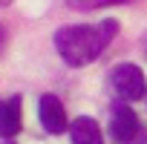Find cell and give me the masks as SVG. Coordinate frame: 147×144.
<instances>
[{
  "instance_id": "2",
  "label": "cell",
  "mask_w": 147,
  "mask_h": 144,
  "mask_svg": "<svg viewBox=\"0 0 147 144\" xmlns=\"http://www.w3.org/2000/svg\"><path fill=\"white\" fill-rule=\"evenodd\" d=\"M110 135L115 144H147V130L130 104H115L110 118Z\"/></svg>"
},
{
  "instance_id": "10",
  "label": "cell",
  "mask_w": 147,
  "mask_h": 144,
  "mask_svg": "<svg viewBox=\"0 0 147 144\" xmlns=\"http://www.w3.org/2000/svg\"><path fill=\"white\" fill-rule=\"evenodd\" d=\"M144 52H147V38H144Z\"/></svg>"
},
{
  "instance_id": "9",
  "label": "cell",
  "mask_w": 147,
  "mask_h": 144,
  "mask_svg": "<svg viewBox=\"0 0 147 144\" xmlns=\"http://www.w3.org/2000/svg\"><path fill=\"white\" fill-rule=\"evenodd\" d=\"M9 3H12V0H0V6H9Z\"/></svg>"
},
{
  "instance_id": "6",
  "label": "cell",
  "mask_w": 147,
  "mask_h": 144,
  "mask_svg": "<svg viewBox=\"0 0 147 144\" xmlns=\"http://www.w3.org/2000/svg\"><path fill=\"white\" fill-rule=\"evenodd\" d=\"M66 130H69V135H72V144H104L101 127H98V121L90 118V115L75 118Z\"/></svg>"
},
{
  "instance_id": "8",
  "label": "cell",
  "mask_w": 147,
  "mask_h": 144,
  "mask_svg": "<svg viewBox=\"0 0 147 144\" xmlns=\"http://www.w3.org/2000/svg\"><path fill=\"white\" fill-rule=\"evenodd\" d=\"M3 43H6V29L0 26V49H3Z\"/></svg>"
},
{
  "instance_id": "4",
  "label": "cell",
  "mask_w": 147,
  "mask_h": 144,
  "mask_svg": "<svg viewBox=\"0 0 147 144\" xmlns=\"http://www.w3.org/2000/svg\"><path fill=\"white\" fill-rule=\"evenodd\" d=\"M38 112H40V124H43L46 133L58 135V133L66 130V112H63V107H61V98H55V95L46 92V95L40 98V104H38Z\"/></svg>"
},
{
  "instance_id": "1",
  "label": "cell",
  "mask_w": 147,
  "mask_h": 144,
  "mask_svg": "<svg viewBox=\"0 0 147 144\" xmlns=\"http://www.w3.org/2000/svg\"><path fill=\"white\" fill-rule=\"evenodd\" d=\"M118 32L115 20H101V23H78V26H63L55 32V49L69 66H87L101 52L113 43Z\"/></svg>"
},
{
  "instance_id": "5",
  "label": "cell",
  "mask_w": 147,
  "mask_h": 144,
  "mask_svg": "<svg viewBox=\"0 0 147 144\" xmlns=\"http://www.w3.org/2000/svg\"><path fill=\"white\" fill-rule=\"evenodd\" d=\"M23 124V112H20V95L0 101V135L3 138H15L20 133Z\"/></svg>"
},
{
  "instance_id": "7",
  "label": "cell",
  "mask_w": 147,
  "mask_h": 144,
  "mask_svg": "<svg viewBox=\"0 0 147 144\" xmlns=\"http://www.w3.org/2000/svg\"><path fill=\"white\" fill-rule=\"evenodd\" d=\"M66 6L81 9V12H92V9H107V6H118V3H136V0H63Z\"/></svg>"
},
{
  "instance_id": "3",
  "label": "cell",
  "mask_w": 147,
  "mask_h": 144,
  "mask_svg": "<svg viewBox=\"0 0 147 144\" xmlns=\"http://www.w3.org/2000/svg\"><path fill=\"white\" fill-rule=\"evenodd\" d=\"M110 84H113V89L121 101H138L147 89L144 87V72L136 63H118L110 72Z\"/></svg>"
}]
</instances>
